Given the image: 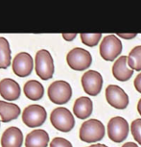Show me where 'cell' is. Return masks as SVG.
Wrapping results in <instances>:
<instances>
[{
  "mask_svg": "<svg viewBox=\"0 0 141 147\" xmlns=\"http://www.w3.org/2000/svg\"><path fill=\"white\" fill-rule=\"evenodd\" d=\"M69 67L76 71H83L87 69L92 63V57L87 50L76 47L68 52L66 56Z\"/></svg>",
  "mask_w": 141,
  "mask_h": 147,
  "instance_id": "4",
  "label": "cell"
},
{
  "mask_svg": "<svg viewBox=\"0 0 141 147\" xmlns=\"http://www.w3.org/2000/svg\"><path fill=\"white\" fill-rule=\"evenodd\" d=\"M118 38H125V40H132L134 38L136 37V34H118Z\"/></svg>",
  "mask_w": 141,
  "mask_h": 147,
  "instance_id": "25",
  "label": "cell"
},
{
  "mask_svg": "<svg viewBox=\"0 0 141 147\" xmlns=\"http://www.w3.org/2000/svg\"><path fill=\"white\" fill-rule=\"evenodd\" d=\"M47 113L40 105H30L24 109L22 113V121L30 128L41 126L45 122Z\"/></svg>",
  "mask_w": 141,
  "mask_h": 147,
  "instance_id": "7",
  "label": "cell"
},
{
  "mask_svg": "<svg viewBox=\"0 0 141 147\" xmlns=\"http://www.w3.org/2000/svg\"><path fill=\"white\" fill-rule=\"evenodd\" d=\"M128 65L134 71H141V45L135 46L128 56Z\"/></svg>",
  "mask_w": 141,
  "mask_h": 147,
  "instance_id": "20",
  "label": "cell"
},
{
  "mask_svg": "<svg viewBox=\"0 0 141 147\" xmlns=\"http://www.w3.org/2000/svg\"><path fill=\"white\" fill-rule=\"evenodd\" d=\"M82 86L87 94L90 96H96L102 90L103 77L98 71L88 70L82 77Z\"/></svg>",
  "mask_w": 141,
  "mask_h": 147,
  "instance_id": "9",
  "label": "cell"
},
{
  "mask_svg": "<svg viewBox=\"0 0 141 147\" xmlns=\"http://www.w3.org/2000/svg\"><path fill=\"white\" fill-rule=\"evenodd\" d=\"M88 147H107V145H105V144H101V143H97V144H93V145H90Z\"/></svg>",
  "mask_w": 141,
  "mask_h": 147,
  "instance_id": "28",
  "label": "cell"
},
{
  "mask_svg": "<svg viewBox=\"0 0 141 147\" xmlns=\"http://www.w3.org/2000/svg\"><path fill=\"white\" fill-rule=\"evenodd\" d=\"M134 88L138 92L141 93V72L138 75L135 77L134 79Z\"/></svg>",
  "mask_w": 141,
  "mask_h": 147,
  "instance_id": "24",
  "label": "cell"
},
{
  "mask_svg": "<svg viewBox=\"0 0 141 147\" xmlns=\"http://www.w3.org/2000/svg\"><path fill=\"white\" fill-rule=\"evenodd\" d=\"M137 111H138V113H139V115H141V98H140V100L138 101V104H137Z\"/></svg>",
  "mask_w": 141,
  "mask_h": 147,
  "instance_id": "29",
  "label": "cell"
},
{
  "mask_svg": "<svg viewBox=\"0 0 141 147\" xmlns=\"http://www.w3.org/2000/svg\"><path fill=\"white\" fill-rule=\"evenodd\" d=\"M20 115V109L16 104L0 100V118L4 123L16 119Z\"/></svg>",
  "mask_w": 141,
  "mask_h": 147,
  "instance_id": "17",
  "label": "cell"
},
{
  "mask_svg": "<svg viewBox=\"0 0 141 147\" xmlns=\"http://www.w3.org/2000/svg\"><path fill=\"white\" fill-rule=\"evenodd\" d=\"M72 88L65 81H55L48 88V97L55 104L62 105L71 99Z\"/></svg>",
  "mask_w": 141,
  "mask_h": 147,
  "instance_id": "5",
  "label": "cell"
},
{
  "mask_svg": "<svg viewBox=\"0 0 141 147\" xmlns=\"http://www.w3.org/2000/svg\"><path fill=\"white\" fill-rule=\"evenodd\" d=\"M36 73L42 80H49L54 75V61L50 52L41 49L36 54Z\"/></svg>",
  "mask_w": 141,
  "mask_h": 147,
  "instance_id": "3",
  "label": "cell"
},
{
  "mask_svg": "<svg viewBox=\"0 0 141 147\" xmlns=\"http://www.w3.org/2000/svg\"><path fill=\"white\" fill-rule=\"evenodd\" d=\"M106 98L107 103L117 110H124L129 105L128 94L116 85H109L107 88Z\"/></svg>",
  "mask_w": 141,
  "mask_h": 147,
  "instance_id": "10",
  "label": "cell"
},
{
  "mask_svg": "<svg viewBox=\"0 0 141 147\" xmlns=\"http://www.w3.org/2000/svg\"><path fill=\"white\" fill-rule=\"evenodd\" d=\"M20 87L15 80L6 78L0 81V95L7 101L17 100L20 96Z\"/></svg>",
  "mask_w": 141,
  "mask_h": 147,
  "instance_id": "12",
  "label": "cell"
},
{
  "mask_svg": "<svg viewBox=\"0 0 141 147\" xmlns=\"http://www.w3.org/2000/svg\"><path fill=\"white\" fill-rule=\"evenodd\" d=\"M23 91L25 96L32 101L40 100L44 94V88L38 81L30 80L24 85Z\"/></svg>",
  "mask_w": 141,
  "mask_h": 147,
  "instance_id": "18",
  "label": "cell"
},
{
  "mask_svg": "<svg viewBox=\"0 0 141 147\" xmlns=\"http://www.w3.org/2000/svg\"><path fill=\"white\" fill-rule=\"evenodd\" d=\"M131 131L134 140L141 145V119L137 118L132 122Z\"/></svg>",
  "mask_w": 141,
  "mask_h": 147,
  "instance_id": "22",
  "label": "cell"
},
{
  "mask_svg": "<svg viewBox=\"0 0 141 147\" xmlns=\"http://www.w3.org/2000/svg\"><path fill=\"white\" fill-rule=\"evenodd\" d=\"M13 71L18 77H27L33 70V59L27 52H20L13 58Z\"/></svg>",
  "mask_w": 141,
  "mask_h": 147,
  "instance_id": "11",
  "label": "cell"
},
{
  "mask_svg": "<svg viewBox=\"0 0 141 147\" xmlns=\"http://www.w3.org/2000/svg\"><path fill=\"white\" fill-rule=\"evenodd\" d=\"M122 147H138V145L134 142H126L125 144H123Z\"/></svg>",
  "mask_w": 141,
  "mask_h": 147,
  "instance_id": "27",
  "label": "cell"
},
{
  "mask_svg": "<svg viewBox=\"0 0 141 147\" xmlns=\"http://www.w3.org/2000/svg\"><path fill=\"white\" fill-rule=\"evenodd\" d=\"M50 147H73L71 142L63 138H55L51 141Z\"/></svg>",
  "mask_w": 141,
  "mask_h": 147,
  "instance_id": "23",
  "label": "cell"
},
{
  "mask_svg": "<svg viewBox=\"0 0 141 147\" xmlns=\"http://www.w3.org/2000/svg\"><path fill=\"white\" fill-rule=\"evenodd\" d=\"M11 49L6 38L0 37V69H6L11 65Z\"/></svg>",
  "mask_w": 141,
  "mask_h": 147,
  "instance_id": "19",
  "label": "cell"
},
{
  "mask_svg": "<svg viewBox=\"0 0 141 147\" xmlns=\"http://www.w3.org/2000/svg\"><path fill=\"white\" fill-rule=\"evenodd\" d=\"M93 103L90 98L87 96L79 97L75 101L73 106V113L80 119H85L89 117L92 113Z\"/></svg>",
  "mask_w": 141,
  "mask_h": 147,
  "instance_id": "15",
  "label": "cell"
},
{
  "mask_svg": "<svg viewBox=\"0 0 141 147\" xmlns=\"http://www.w3.org/2000/svg\"><path fill=\"white\" fill-rule=\"evenodd\" d=\"M23 142V134L17 127H9L1 137L2 147H21Z\"/></svg>",
  "mask_w": 141,
  "mask_h": 147,
  "instance_id": "13",
  "label": "cell"
},
{
  "mask_svg": "<svg viewBox=\"0 0 141 147\" xmlns=\"http://www.w3.org/2000/svg\"><path fill=\"white\" fill-rule=\"evenodd\" d=\"M122 52V42L115 35L106 36L100 44V55L104 60L112 62Z\"/></svg>",
  "mask_w": 141,
  "mask_h": 147,
  "instance_id": "6",
  "label": "cell"
},
{
  "mask_svg": "<svg viewBox=\"0 0 141 147\" xmlns=\"http://www.w3.org/2000/svg\"><path fill=\"white\" fill-rule=\"evenodd\" d=\"M105 136V127L98 119H88L80 128V138L85 142H96Z\"/></svg>",
  "mask_w": 141,
  "mask_h": 147,
  "instance_id": "1",
  "label": "cell"
},
{
  "mask_svg": "<svg viewBox=\"0 0 141 147\" xmlns=\"http://www.w3.org/2000/svg\"><path fill=\"white\" fill-rule=\"evenodd\" d=\"M49 142V135L41 129L34 130L29 133L25 140L26 147H47Z\"/></svg>",
  "mask_w": 141,
  "mask_h": 147,
  "instance_id": "16",
  "label": "cell"
},
{
  "mask_svg": "<svg viewBox=\"0 0 141 147\" xmlns=\"http://www.w3.org/2000/svg\"><path fill=\"white\" fill-rule=\"evenodd\" d=\"M82 42L87 46L93 47L97 45L99 41L101 40L102 34H81L80 35Z\"/></svg>",
  "mask_w": 141,
  "mask_h": 147,
  "instance_id": "21",
  "label": "cell"
},
{
  "mask_svg": "<svg viewBox=\"0 0 141 147\" xmlns=\"http://www.w3.org/2000/svg\"><path fill=\"white\" fill-rule=\"evenodd\" d=\"M76 37H77L76 34H62V38L67 41L73 40Z\"/></svg>",
  "mask_w": 141,
  "mask_h": 147,
  "instance_id": "26",
  "label": "cell"
},
{
  "mask_svg": "<svg viewBox=\"0 0 141 147\" xmlns=\"http://www.w3.org/2000/svg\"><path fill=\"white\" fill-rule=\"evenodd\" d=\"M50 121L55 128L60 132H70L75 125V119L69 110L59 107L53 110L50 115Z\"/></svg>",
  "mask_w": 141,
  "mask_h": 147,
  "instance_id": "2",
  "label": "cell"
},
{
  "mask_svg": "<svg viewBox=\"0 0 141 147\" xmlns=\"http://www.w3.org/2000/svg\"><path fill=\"white\" fill-rule=\"evenodd\" d=\"M112 74L118 81L125 82L131 79L134 74V70L128 65V57L121 56L115 61L112 66Z\"/></svg>",
  "mask_w": 141,
  "mask_h": 147,
  "instance_id": "14",
  "label": "cell"
},
{
  "mask_svg": "<svg viewBox=\"0 0 141 147\" xmlns=\"http://www.w3.org/2000/svg\"><path fill=\"white\" fill-rule=\"evenodd\" d=\"M129 134V124L125 118L121 116L112 117L107 123V135L110 140L114 142H122Z\"/></svg>",
  "mask_w": 141,
  "mask_h": 147,
  "instance_id": "8",
  "label": "cell"
}]
</instances>
